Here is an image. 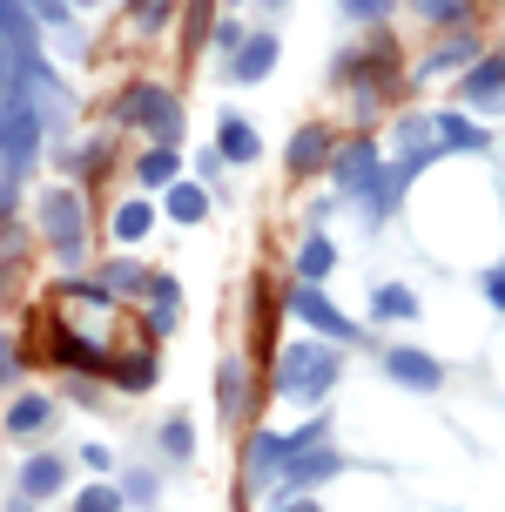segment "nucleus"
I'll return each instance as SVG.
<instances>
[{
  "instance_id": "f257e3e1",
  "label": "nucleus",
  "mask_w": 505,
  "mask_h": 512,
  "mask_svg": "<svg viewBox=\"0 0 505 512\" xmlns=\"http://www.w3.org/2000/svg\"><path fill=\"white\" fill-rule=\"evenodd\" d=\"M337 371H344V358L330 351L324 337H310V344H290L277 364V398H290V405H317L330 384H337Z\"/></svg>"
},
{
  "instance_id": "f03ea898",
  "label": "nucleus",
  "mask_w": 505,
  "mask_h": 512,
  "mask_svg": "<svg viewBox=\"0 0 505 512\" xmlns=\"http://www.w3.org/2000/svg\"><path fill=\"white\" fill-rule=\"evenodd\" d=\"M34 142H41V88L34 81H14V95L0 108V162H7V176L27 169Z\"/></svg>"
},
{
  "instance_id": "7ed1b4c3",
  "label": "nucleus",
  "mask_w": 505,
  "mask_h": 512,
  "mask_svg": "<svg viewBox=\"0 0 505 512\" xmlns=\"http://www.w3.org/2000/svg\"><path fill=\"white\" fill-rule=\"evenodd\" d=\"M122 115H128L135 128H149V135H155V149H176V135H182V102L169 95V88H155V81L128 88Z\"/></svg>"
},
{
  "instance_id": "20e7f679",
  "label": "nucleus",
  "mask_w": 505,
  "mask_h": 512,
  "mask_svg": "<svg viewBox=\"0 0 505 512\" xmlns=\"http://www.w3.org/2000/svg\"><path fill=\"white\" fill-rule=\"evenodd\" d=\"M290 317H297L310 337H324V344H351V337H357V324L330 304L317 283H297V290H290Z\"/></svg>"
},
{
  "instance_id": "39448f33",
  "label": "nucleus",
  "mask_w": 505,
  "mask_h": 512,
  "mask_svg": "<svg viewBox=\"0 0 505 512\" xmlns=\"http://www.w3.org/2000/svg\"><path fill=\"white\" fill-rule=\"evenodd\" d=\"M41 230H48V243H54L61 263H75V256H81L88 236H81V196H75V189H48V196H41Z\"/></svg>"
},
{
  "instance_id": "423d86ee",
  "label": "nucleus",
  "mask_w": 505,
  "mask_h": 512,
  "mask_svg": "<svg viewBox=\"0 0 505 512\" xmlns=\"http://www.w3.org/2000/svg\"><path fill=\"white\" fill-rule=\"evenodd\" d=\"M317 438H324V418H310L303 432H256L250 438V472H283L290 452H310Z\"/></svg>"
},
{
  "instance_id": "0eeeda50",
  "label": "nucleus",
  "mask_w": 505,
  "mask_h": 512,
  "mask_svg": "<svg viewBox=\"0 0 505 512\" xmlns=\"http://www.w3.org/2000/svg\"><path fill=\"white\" fill-rule=\"evenodd\" d=\"M384 371L398 384H411V391H438V378H445V364L425 358V351H411V344H398V351H384Z\"/></svg>"
},
{
  "instance_id": "6e6552de",
  "label": "nucleus",
  "mask_w": 505,
  "mask_h": 512,
  "mask_svg": "<svg viewBox=\"0 0 505 512\" xmlns=\"http://www.w3.org/2000/svg\"><path fill=\"white\" fill-rule=\"evenodd\" d=\"M277 68V34L263 27V34H250L243 48H236V61H229V81H243V88H256V81Z\"/></svg>"
},
{
  "instance_id": "1a4fd4ad",
  "label": "nucleus",
  "mask_w": 505,
  "mask_h": 512,
  "mask_svg": "<svg viewBox=\"0 0 505 512\" xmlns=\"http://www.w3.org/2000/svg\"><path fill=\"white\" fill-rule=\"evenodd\" d=\"M330 176H337V189H371V182H378V142H364V135H357L351 149H337Z\"/></svg>"
},
{
  "instance_id": "9d476101",
  "label": "nucleus",
  "mask_w": 505,
  "mask_h": 512,
  "mask_svg": "<svg viewBox=\"0 0 505 512\" xmlns=\"http://www.w3.org/2000/svg\"><path fill=\"white\" fill-rule=\"evenodd\" d=\"M465 102L485 108V102H505V54H479L465 68Z\"/></svg>"
},
{
  "instance_id": "9b49d317",
  "label": "nucleus",
  "mask_w": 505,
  "mask_h": 512,
  "mask_svg": "<svg viewBox=\"0 0 505 512\" xmlns=\"http://www.w3.org/2000/svg\"><path fill=\"white\" fill-rule=\"evenodd\" d=\"M438 122V149H452V155H485L492 149V135H485L472 115H431Z\"/></svg>"
},
{
  "instance_id": "f8f14e48",
  "label": "nucleus",
  "mask_w": 505,
  "mask_h": 512,
  "mask_svg": "<svg viewBox=\"0 0 505 512\" xmlns=\"http://www.w3.org/2000/svg\"><path fill=\"white\" fill-rule=\"evenodd\" d=\"M337 472H344V459H337V452H303V459H290L283 465V479H290V486H324V479H337Z\"/></svg>"
},
{
  "instance_id": "ddd939ff",
  "label": "nucleus",
  "mask_w": 505,
  "mask_h": 512,
  "mask_svg": "<svg viewBox=\"0 0 505 512\" xmlns=\"http://www.w3.org/2000/svg\"><path fill=\"white\" fill-rule=\"evenodd\" d=\"M61 479H68V465H61V459H27L21 465V492H27V499H54Z\"/></svg>"
},
{
  "instance_id": "4468645a",
  "label": "nucleus",
  "mask_w": 505,
  "mask_h": 512,
  "mask_svg": "<svg viewBox=\"0 0 505 512\" xmlns=\"http://www.w3.org/2000/svg\"><path fill=\"white\" fill-rule=\"evenodd\" d=\"M371 317H384V324H411V317H418V297H411L404 283H384L378 297H371Z\"/></svg>"
},
{
  "instance_id": "2eb2a0df",
  "label": "nucleus",
  "mask_w": 505,
  "mask_h": 512,
  "mask_svg": "<svg viewBox=\"0 0 505 512\" xmlns=\"http://www.w3.org/2000/svg\"><path fill=\"white\" fill-rule=\"evenodd\" d=\"M330 263H337V250H330L324 236H303V243H297V277L303 283H324Z\"/></svg>"
},
{
  "instance_id": "dca6fc26",
  "label": "nucleus",
  "mask_w": 505,
  "mask_h": 512,
  "mask_svg": "<svg viewBox=\"0 0 505 512\" xmlns=\"http://www.w3.org/2000/svg\"><path fill=\"white\" fill-rule=\"evenodd\" d=\"M216 149H223V162H256V128L243 122V115H229V122H223V142H216Z\"/></svg>"
},
{
  "instance_id": "f3484780",
  "label": "nucleus",
  "mask_w": 505,
  "mask_h": 512,
  "mask_svg": "<svg viewBox=\"0 0 505 512\" xmlns=\"http://www.w3.org/2000/svg\"><path fill=\"white\" fill-rule=\"evenodd\" d=\"M169 216L176 223H202L209 216V196H202L196 182H169Z\"/></svg>"
},
{
  "instance_id": "a211bd4d",
  "label": "nucleus",
  "mask_w": 505,
  "mask_h": 512,
  "mask_svg": "<svg viewBox=\"0 0 505 512\" xmlns=\"http://www.w3.org/2000/svg\"><path fill=\"white\" fill-rule=\"evenodd\" d=\"M324 155H330V135H324V128H303L297 142H290V155H283V162H290V169H317Z\"/></svg>"
},
{
  "instance_id": "6ab92c4d",
  "label": "nucleus",
  "mask_w": 505,
  "mask_h": 512,
  "mask_svg": "<svg viewBox=\"0 0 505 512\" xmlns=\"http://www.w3.org/2000/svg\"><path fill=\"white\" fill-rule=\"evenodd\" d=\"M48 418H54V405H48V398H21V405H14V411H7V432H48Z\"/></svg>"
},
{
  "instance_id": "aec40b11",
  "label": "nucleus",
  "mask_w": 505,
  "mask_h": 512,
  "mask_svg": "<svg viewBox=\"0 0 505 512\" xmlns=\"http://www.w3.org/2000/svg\"><path fill=\"white\" fill-rule=\"evenodd\" d=\"M135 176H142V189H169V182H182V176H176V149H149Z\"/></svg>"
},
{
  "instance_id": "412c9836",
  "label": "nucleus",
  "mask_w": 505,
  "mask_h": 512,
  "mask_svg": "<svg viewBox=\"0 0 505 512\" xmlns=\"http://www.w3.org/2000/svg\"><path fill=\"white\" fill-rule=\"evenodd\" d=\"M149 230H155V209L149 203H122V209H115V236H122V243H142Z\"/></svg>"
},
{
  "instance_id": "4be33fe9",
  "label": "nucleus",
  "mask_w": 505,
  "mask_h": 512,
  "mask_svg": "<svg viewBox=\"0 0 505 512\" xmlns=\"http://www.w3.org/2000/svg\"><path fill=\"white\" fill-rule=\"evenodd\" d=\"M411 7H418V21H438V27L465 21V0H411Z\"/></svg>"
},
{
  "instance_id": "5701e85b",
  "label": "nucleus",
  "mask_w": 505,
  "mask_h": 512,
  "mask_svg": "<svg viewBox=\"0 0 505 512\" xmlns=\"http://www.w3.org/2000/svg\"><path fill=\"white\" fill-rule=\"evenodd\" d=\"M75 512H122V492H115V486H88L75 499Z\"/></svg>"
},
{
  "instance_id": "b1692460",
  "label": "nucleus",
  "mask_w": 505,
  "mask_h": 512,
  "mask_svg": "<svg viewBox=\"0 0 505 512\" xmlns=\"http://www.w3.org/2000/svg\"><path fill=\"white\" fill-rule=\"evenodd\" d=\"M223 411H243V364H223Z\"/></svg>"
},
{
  "instance_id": "393cba45",
  "label": "nucleus",
  "mask_w": 505,
  "mask_h": 512,
  "mask_svg": "<svg viewBox=\"0 0 505 512\" xmlns=\"http://www.w3.org/2000/svg\"><path fill=\"white\" fill-rule=\"evenodd\" d=\"M391 7H398V0H344V14H351V21H371V27H378Z\"/></svg>"
},
{
  "instance_id": "a878e982",
  "label": "nucleus",
  "mask_w": 505,
  "mask_h": 512,
  "mask_svg": "<svg viewBox=\"0 0 505 512\" xmlns=\"http://www.w3.org/2000/svg\"><path fill=\"white\" fill-rule=\"evenodd\" d=\"M27 7H34V21H48V27H68V14H75L68 0H27Z\"/></svg>"
},
{
  "instance_id": "bb28decb",
  "label": "nucleus",
  "mask_w": 505,
  "mask_h": 512,
  "mask_svg": "<svg viewBox=\"0 0 505 512\" xmlns=\"http://www.w3.org/2000/svg\"><path fill=\"white\" fill-rule=\"evenodd\" d=\"M101 283H108V290H135V283H149V277H142L135 263H108V277H101Z\"/></svg>"
},
{
  "instance_id": "cd10ccee",
  "label": "nucleus",
  "mask_w": 505,
  "mask_h": 512,
  "mask_svg": "<svg viewBox=\"0 0 505 512\" xmlns=\"http://www.w3.org/2000/svg\"><path fill=\"white\" fill-rule=\"evenodd\" d=\"M122 384H135V391H142V384H155V358H128L122 364Z\"/></svg>"
},
{
  "instance_id": "c85d7f7f",
  "label": "nucleus",
  "mask_w": 505,
  "mask_h": 512,
  "mask_svg": "<svg viewBox=\"0 0 505 512\" xmlns=\"http://www.w3.org/2000/svg\"><path fill=\"white\" fill-rule=\"evenodd\" d=\"M162 445H169L176 459H189V425H182V418H169V425H162Z\"/></svg>"
},
{
  "instance_id": "c756f323",
  "label": "nucleus",
  "mask_w": 505,
  "mask_h": 512,
  "mask_svg": "<svg viewBox=\"0 0 505 512\" xmlns=\"http://www.w3.org/2000/svg\"><path fill=\"white\" fill-rule=\"evenodd\" d=\"M61 358H68V364H101L95 351H88V344H81V337H61Z\"/></svg>"
},
{
  "instance_id": "7c9ffc66",
  "label": "nucleus",
  "mask_w": 505,
  "mask_h": 512,
  "mask_svg": "<svg viewBox=\"0 0 505 512\" xmlns=\"http://www.w3.org/2000/svg\"><path fill=\"white\" fill-rule=\"evenodd\" d=\"M485 297L505 310V263H499V270H485Z\"/></svg>"
},
{
  "instance_id": "2f4dec72",
  "label": "nucleus",
  "mask_w": 505,
  "mask_h": 512,
  "mask_svg": "<svg viewBox=\"0 0 505 512\" xmlns=\"http://www.w3.org/2000/svg\"><path fill=\"white\" fill-rule=\"evenodd\" d=\"M169 21V0H142V27H162Z\"/></svg>"
},
{
  "instance_id": "473e14b6",
  "label": "nucleus",
  "mask_w": 505,
  "mask_h": 512,
  "mask_svg": "<svg viewBox=\"0 0 505 512\" xmlns=\"http://www.w3.org/2000/svg\"><path fill=\"white\" fill-rule=\"evenodd\" d=\"M81 459H88V472H108V465H115V452H108V445H88Z\"/></svg>"
},
{
  "instance_id": "72a5a7b5",
  "label": "nucleus",
  "mask_w": 505,
  "mask_h": 512,
  "mask_svg": "<svg viewBox=\"0 0 505 512\" xmlns=\"http://www.w3.org/2000/svg\"><path fill=\"white\" fill-rule=\"evenodd\" d=\"M14 378V351H7V337H0V384Z\"/></svg>"
},
{
  "instance_id": "f704fd0d",
  "label": "nucleus",
  "mask_w": 505,
  "mask_h": 512,
  "mask_svg": "<svg viewBox=\"0 0 505 512\" xmlns=\"http://www.w3.org/2000/svg\"><path fill=\"white\" fill-rule=\"evenodd\" d=\"M277 512H324L317 499H290V506H277Z\"/></svg>"
},
{
  "instance_id": "c9c22d12",
  "label": "nucleus",
  "mask_w": 505,
  "mask_h": 512,
  "mask_svg": "<svg viewBox=\"0 0 505 512\" xmlns=\"http://www.w3.org/2000/svg\"><path fill=\"white\" fill-rule=\"evenodd\" d=\"M68 7H95V0H68Z\"/></svg>"
},
{
  "instance_id": "e433bc0d",
  "label": "nucleus",
  "mask_w": 505,
  "mask_h": 512,
  "mask_svg": "<svg viewBox=\"0 0 505 512\" xmlns=\"http://www.w3.org/2000/svg\"><path fill=\"white\" fill-rule=\"evenodd\" d=\"M263 7H283V0H263Z\"/></svg>"
}]
</instances>
